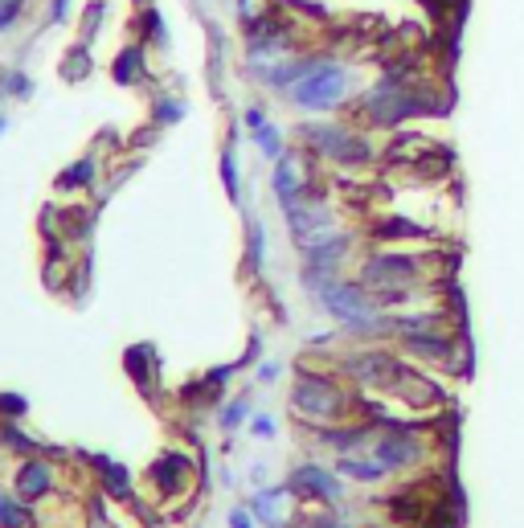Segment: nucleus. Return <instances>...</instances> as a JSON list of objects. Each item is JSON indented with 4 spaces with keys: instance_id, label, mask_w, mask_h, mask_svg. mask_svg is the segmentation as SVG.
Listing matches in <instances>:
<instances>
[{
    "instance_id": "1",
    "label": "nucleus",
    "mask_w": 524,
    "mask_h": 528,
    "mask_svg": "<svg viewBox=\"0 0 524 528\" xmlns=\"http://www.w3.org/2000/svg\"><path fill=\"white\" fill-rule=\"evenodd\" d=\"M353 91H357L353 66H344L340 58L320 54V58L312 62V70L303 74V78L291 86V91H287V103H291L295 111H303V115H324V111L344 107L348 99H353Z\"/></svg>"
},
{
    "instance_id": "2",
    "label": "nucleus",
    "mask_w": 524,
    "mask_h": 528,
    "mask_svg": "<svg viewBox=\"0 0 524 528\" xmlns=\"http://www.w3.org/2000/svg\"><path fill=\"white\" fill-rule=\"evenodd\" d=\"M320 307L324 312L344 328V332H353V336H381L389 332V316H385V303L365 291L361 283L353 279H336L324 295H320Z\"/></svg>"
},
{
    "instance_id": "3",
    "label": "nucleus",
    "mask_w": 524,
    "mask_h": 528,
    "mask_svg": "<svg viewBox=\"0 0 524 528\" xmlns=\"http://www.w3.org/2000/svg\"><path fill=\"white\" fill-rule=\"evenodd\" d=\"M426 107L430 103L422 99V91H414L402 74L377 78L361 95V115H365V123H377V127H393V123H402L410 115H422Z\"/></svg>"
},
{
    "instance_id": "4",
    "label": "nucleus",
    "mask_w": 524,
    "mask_h": 528,
    "mask_svg": "<svg viewBox=\"0 0 524 528\" xmlns=\"http://www.w3.org/2000/svg\"><path fill=\"white\" fill-rule=\"evenodd\" d=\"M291 410L312 426H336L353 410V402H348V393L336 381H328L320 373H299L291 385Z\"/></svg>"
},
{
    "instance_id": "5",
    "label": "nucleus",
    "mask_w": 524,
    "mask_h": 528,
    "mask_svg": "<svg viewBox=\"0 0 524 528\" xmlns=\"http://www.w3.org/2000/svg\"><path fill=\"white\" fill-rule=\"evenodd\" d=\"M418 279H422V267L410 254H373V258H365L357 283L365 291H373L381 303H398L418 287Z\"/></svg>"
},
{
    "instance_id": "6",
    "label": "nucleus",
    "mask_w": 524,
    "mask_h": 528,
    "mask_svg": "<svg viewBox=\"0 0 524 528\" xmlns=\"http://www.w3.org/2000/svg\"><path fill=\"white\" fill-rule=\"evenodd\" d=\"M299 140H303V148H308V152H316L324 160H336V164H348V168L373 160L369 140L357 136V131L344 127V123H303L299 127Z\"/></svg>"
},
{
    "instance_id": "7",
    "label": "nucleus",
    "mask_w": 524,
    "mask_h": 528,
    "mask_svg": "<svg viewBox=\"0 0 524 528\" xmlns=\"http://www.w3.org/2000/svg\"><path fill=\"white\" fill-rule=\"evenodd\" d=\"M365 451L385 467V471H406V467H418L426 459V443L414 434V430H402V426H389V430H373L365 438Z\"/></svg>"
},
{
    "instance_id": "8",
    "label": "nucleus",
    "mask_w": 524,
    "mask_h": 528,
    "mask_svg": "<svg viewBox=\"0 0 524 528\" xmlns=\"http://www.w3.org/2000/svg\"><path fill=\"white\" fill-rule=\"evenodd\" d=\"M283 217H287V230H291V238L299 246L303 242H316V238H324V234L336 230V213L324 201H308V197L283 205Z\"/></svg>"
},
{
    "instance_id": "9",
    "label": "nucleus",
    "mask_w": 524,
    "mask_h": 528,
    "mask_svg": "<svg viewBox=\"0 0 524 528\" xmlns=\"http://www.w3.org/2000/svg\"><path fill=\"white\" fill-rule=\"evenodd\" d=\"M287 488L299 496V500H324V504H340L344 500V475L320 467V463H299L291 471V483Z\"/></svg>"
},
{
    "instance_id": "10",
    "label": "nucleus",
    "mask_w": 524,
    "mask_h": 528,
    "mask_svg": "<svg viewBox=\"0 0 524 528\" xmlns=\"http://www.w3.org/2000/svg\"><path fill=\"white\" fill-rule=\"evenodd\" d=\"M308 148L303 152H283L279 160H275V176H271V189H275V197L283 201V205H291V201H303L312 193V172H308Z\"/></svg>"
},
{
    "instance_id": "11",
    "label": "nucleus",
    "mask_w": 524,
    "mask_h": 528,
    "mask_svg": "<svg viewBox=\"0 0 524 528\" xmlns=\"http://www.w3.org/2000/svg\"><path fill=\"white\" fill-rule=\"evenodd\" d=\"M291 500H299L291 488H258L250 496V512L262 528H291V516H295Z\"/></svg>"
},
{
    "instance_id": "12",
    "label": "nucleus",
    "mask_w": 524,
    "mask_h": 528,
    "mask_svg": "<svg viewBox=\"0 0 524 528\" xmlns=\"http://www.w3.org/2000/svg\"><path fill=\"white\" fill-rule=\"evenodd\" d=\"M299 250H303V262H312V267H332V271H340L353 246H348L344 234L332 230V234H324V238H316V242H303Z\"/></svg>"
},
{
    "instance_id": "13",
    "label": "nucleus",
    "mask_w": 524,
    "mask_h": 528,
    "mask_svg": "<svg viewBox=\"0 0 524 528\" xmlns=\"http://www.w3.org/2000/svg\"><path fill=\"white\" fill-rule=\"evenodd\" d=\"M13 488H17V500H41V496H50V488H54V467L29 459V463L17 471Z\"/></svg>"
},
{
    "instance_id": "14",
    "label": "nucleus",
    "mask_w": 524,
    "mask_h": 528,
    "mask_svg": "<svg viewBox=\"0 0 524 528\" xmlns=\"http://www.w3.org/2000/svg\"><path fill=\"white\" fill-rule=\"evenodd\" d=\"M111 78L119 82V86H136L140 78H148V50L140 46H123L119 54H115V62H111Z\"/></svg>"
},
{
    "instance_id": "15",
    "label": "nucleus",
    "mask_w": 524,
    "mask_h": 528,
    "mask_svg": "<svg viewBox=\"0 0 524 528\" xmlns=\"http://www.w3.org/2000/svg\"><path fill=\"white\" fill-rule=\"evenodd\" d=\"M140 46L148 50H168L172 46V37H168V25H164V17H160V9L152 5V9H140Z\"/></svg>"
},
{
    "instance_id": "16",
    "label": "nucleus",
    "mask_w": 524,
    "mask_h": 528,
    "mask_svg": "<svg viewBox=\"0 0 524 528\" xmlns=\"http://www.w3.org/2000/svg\"><path fill=\"white\" fill-rule=\"evenodd\" d=\"M262 254H267V234H262L258 217H246V271L258 275L262 271Z\"/></svg>"
},
{
    "instance_id": "17",
    "label": "nucleus",
    "mask_w": 524,
    "mask_h": 528,
    "mask_svg": "<svg viewBox=\"0 0 524 528\" xmlns=\"http://www.w3.org/2000/svg\"><path fill=\"white\" fill-rule=\"evenodd\" d=\"M91 70H95V62H91V46L74 41V46L66 50V58H62V78H66V82H78V78H86Z\"/></svg>"
},
{
    "instance_id": "18",
    "label": "nucleus",
    "mask_w": 524,
    "mask_h": 528,
    "mask_svg": "<svg viewBox=\"0 0 524 528\" xmlns=\"http://www.w3.org/2000/svg\"><path fill=\"white\" fill-rule=\"evenodd\" d=\"M103 21H107V0H91V5L82 9V25H78V41H82V46H95Z\"/></svg>"
},
{
    "instance_id": "19",
    "label": "nucleus",
    "mask_w": 524,
    "mask_h": 528,
    "mask_svg": "<svg viewBox=\"0 0 524 528\" xmlns=\"http://www.w3.org/2000/svg\"><path fill=\"white\" fill-rule=\"evenodd\" d=\"M340 279V271H332V267H312V262H303V271H299V287L308 291V295H324L332 283Z\"/></svg>"
},
{
    "instance_id": "20",
    "label": "nucleus",
    "mask_w": 524,
    "mask_h": 528,
    "mask_svg": "<svg viewBox=\"0 0 524 528\" xmlns=\"http://www.w3.org/2000/svg\"><path fill=\"white\" fill-rule=\"evenodd\" d=\"M234 13L242 21V29H246V25H258V21L275 17L279 13V0H234Z\"/></svg>"
},
{
    "instance_id": "21",
    "label": "nucleus",
    "mask_w": 524,
    "mask_h": 528,
    "mask_svg": "<svg viewBox=\"0 0 524 528\" xmlns=\"http://www.w3.org/2000/svg\"><path fill=\"white\" fill-rule=\"evenodd\" d=\"M0 99H33V78L25 70H0Z\"/></svg>"
},
{
    "instance_id": "22",
    "label": "nucleus",
    "mask_w": 524,
    "mask_h": 528,
    "mask_svg": "<svg viewBox=\"0 0 524 528\" xmlns=\"http://www.w3.org/2000/svg\"><path fill=\"white\" fill-rule=\"evenodd\" d=\"M254 144H258V152L267 156V160H279V156L287 152V144H283V131H279V123H271V119L254 131Z\"/></svg>"
},
{
    "instance_id": "23",
    "label": "nucleus",
    "mask_w": 524,
    "mask_h": 528,
    "mask_svg": "<svg viewBox=\"0 0 524 528\" xmlns=\"http://www.w3.org/2000/svg\"><path fill=\"white\" fill-rule=\"evenodd\" d=\"M185 99H172V95H160L156 99V107H152V119L160 123V127H172V123H181L185 119Z\"/></svg>"
},
{
    "instance_id": "24",
    "label": "nucleus",
    "mask_w": 524,
    "mask_h": 528,
    "mask_svg": "<svg viewBox=\"0 0 524 528\" xmlns=\"http://www.w3.org/2000/svg\"><path fill=\"white\" fill-rule=\"evenodd\" d=\"M0 528H29V508L0 492Z\"/></svg>"
},
{
    "instance_id": "25",
    "label": "nucleus",
    "mask_w": 524,
    "mask_h": 528,
    "mask_svg": "<svg viewBox=\"0 0 524 528\" xmlns=\"http://www.w3.org/2000/svg\"><path fill=\"white\" fill-rule=\"evenodd\" d=\"M25 5H29V0H0V37L13 33L25 21Z\"/></svg>"
},
{
    "instance_id": "26",
    "label": "nucleus",
    "mask_w": 524,
    "mask_h": 528,
    "mask_svg": "<svg viewBox=\"0 0 524 528\" xmlns=\"http://www.w3.org/2000/svg\"><path fill=\"white\" fill-rule=\"evenodd\" d=\"M242 418H250V398H246V393H242V398H234L222 414H217V422H222V430H234Z\"/></svg>"
},
{
    "instance_id": "27",
    "label": "nucleus",
    "mask_w": 524,
    "mask_h": 528,
    "mask_svg": "<svg viewBox=\"0 0 524 528\" xmlns=\"http://www.w3.org/2000/svg\"><path fill=\"white\" fill-rule=\"evenodd\" d=\"M0 438H5V447H13V451H25V455H33V443H29V434H25V430H17V422H5V426H0Z\"/></svg>"
},
{
    "instance_id": "28",
    "label": "nucleus",
    "mask_w": 524,
    "mask_h": 528,
    "mask_svg": "<svg viewBox=\"0 0 524 528\" xmlns=\"http://www.w3.org/2000/svg\"><path fill=\"white\" fill-rule=\"evenodd\" d=\"M95 181V160L91 156H86L82 164H74L66 176H62V185H91Z\"/></svg>"
},
{
    "instance_id": "29",
    "label": "nucleus",
    "mask_w": 524,
    "mask_h": 528,
    "mask_svg": "<svg viewBox=\"0 0 524 528\" xmlns=\"http://www.w3.org/2000/svg\"><path fill=\"white\" fill-rule=\"evenodd\" d=\"M70 9H74V0H46V25H66L70 21Z\"/></svg>"
},
{
    "instance_id": "30",
    "label": "nucleus",
    "mask_w": 524,
    "mask_h": 528,
    "mask_svg": "<svg viewBox=\"0 0 524 528\" xmlns=\"http://www.w3.org/2000/svg\"><path fill=\"white\" fill-rule=\"evenodd\" d=\"M222 181H226V193L238 197V164H234V148L222 152Z\"/></svg>"
},
{
    "instance_id": "31",
    "label": "nucleus",
    "mask_w": 524,
    "mask_h": 528,
    "mask_svg": "<svg viewBox=\"0 0 524 528\" xmlns=\"http://www.w3.org/2000/svg\"><path fill=\"white\" fill-rule=\"evenodd\" d=\"M29 410V402L21 398V393H5V398H0V414H9V418H21Z\"/></svg>"
},
{
    "instance_id": "32",
    "label": "nucleus",
    "mask_w": 524,
    "mask_h": 528,
    "mask_svg": "<svg viewBox=\"0 0 524 528\" xmlns=\"http://www.w3.org/2000/svg\"><path fill=\"white\" fill-rule=\"evenodd\" d=\"M242 123H246V127H250V131H258V127H262V123H267V111H262V107H258V103H250V107H246V111H242Z\"/></svg>"
},
{
    "instance_id": "33",
    "label": "nucleus",
    "mask_w": 524,
    "mask_h": 528,
    "mask_svg": "<svg viewBox=\"0 0 524 528\" xmlns=\"http://www.w3.org/2000/svg\"><path fill=\"white\" fill-rule=\"evenodd\" d=\"M250 430H254L258 438H271V434H275V418H271V414H254Z\"/></svg>"
},
{
    "instance_id": "34",
    "label": "nucleus",
    "mask_w": 524,
    "mask_h": 528,
    "mask_svg": "<svg viewBox=\"0 0 524 528\" xmlns=\"http://www.w3.org/2000/svg\"><path fill=\"white\" fill-rule=\"evenodd\" d=\"M107 492L127 496V475H123V467H111V471H107Z\"/></svg>"
},
{
    "instance_id": "35",
    "label": "nucleus",
    "mask_w": 524,
    "mask_h": 528,
    "mask_svg": "<svg viewBox=\"0 0 524 528\" xmlns=\"http://www.w3.org/2000/svg\"><path fill=\"white\" fill-rule=\"evenodd\" d=\"M226 524H230V528H254V512H246V508H230Z\"/></svg>"
},
{
    "instance_id": "36",
    "label": "nucleus",
    "mask_w": 524,
    "mask_h": 528,
    "mask_svg": "<svg viewBox=\"0 0 524 528\" xmlns=\"http://www.w3.org/2000/svg\"><path fill=\"white\" fill-rule=\"evenodd\" d=\"M308 528H344V516L340 512H328V516H312Z\"/></svg>"
},
{
    "instance_id": "37",
    "label": "nucleus",
    "mask_w": 524,
    "mask_h": 528,
    "mask_svg": "<svg viewBox=\"0 0 524 528\" xmlns=\"http://www.w3.org/2000/svg\"><path fill=\"white\" fill-rule=\"evenodd\" d=\"M279 373H283V369H279L275 361H262V365H258V381H262V385H271V381H279Z\"/></svg>"
},
{
    "instance_id": "38",
    "label": "nucleus",
    "mask_w": 524,
    "mask_h": 528,
    "mask_svg": "<svg viewBox=\"0 0 524 528\" xmlns=\"http://www.w3.org/2000/svg\"><path fill=\"white\" fill-rule=\"evenodd\" d=\"M131 5H136V9H152V5H156V0H131Z\"/></svg>"
},
{
    "instance_id": "39",
    "label": "nucleus",
    "mask_w": 524,
    "mask_h": 528,
    "mask_svg": "<svg viewBox=\"0 0 524 528\" xmlns=\"http://www.w3.org/2000/svg\"><path fill=\"white\" fill-rule=\"evenodd\" d=\"M5 131H9V119H5V115H0V136H5Z\"/></svg>"
}]
</instances>
